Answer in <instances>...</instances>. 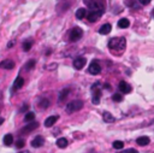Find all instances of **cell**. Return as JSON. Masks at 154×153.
<instances>
[{
  "mask_svg": "<svg viewBox=\"0 0 154 153\" xmlns=\"http://www.w3.org/2000/svg\"><path fill=\"white\" fill-rule=\"evenodd\" d=\"M43 144H45V139H43L42 136H40V135L35 136V137H34V140L31 141V146H33L34 148H38V147H41V146H43Z\"/></svg>",
  "mask_w": 154,
  "mask_h": 153,
  "instance_id": "11",
  "label": "cell"
},
{
  "mask_svg": "<svg viewBox=\"0 0 154 153\" xmlns=\"http://www.w3.org/2000/svg\"><path fill=\"white\" fill-rule=\"evenodd\" d=\"M89 72L92 75H98L101 72V66L98 61H92L91 65H89Z\"/></svg>",
  "mask_w": 154,
  "mask_h": 153,
  "instance_id": "8",
  "label": "cell"
},
{
  "mask_svg": "<svg viewBox=\"0 0 154 153\" xmlns=\"http://www.w3.org/2000/svg\"><path fill=\"white\" fill-rule=\"evenodd\" d=\"M38 106H40L41 109H47V107L49 106V101H48V99H46V98L41 99L40 101H38Z\"/></svg>",
  "mask_w": 154,
  "mask_h": 153,
  "instance_id": "24",
  "label": "cell"
},
{
  "mask_svg": "<svg viewBox=\"0 0 154 153\" xmlns=\"http://www.w3.org/2000/svg\"><path fill=\"white\" fill-rule=\"evenodd\" d=\"M24 145H25V141H24L23 139H18L17 141H16V147L17 148H23Z\"/></svg>",
  "mask_w": 154,
  "mask_h": 153,
  "instance_id": "29",
  "label": "cell"
},
{
  "mask_svg": "<svg viewBox=\"0 0 154 153\" xmlns=\"http://www.w3.org/2000/svg\"><path fill=\"white\" fill-rule=\"evenodd\" d=\"M83 101L82 100H72L70 101V103L68 104L66 106V112L68 113H73V112H77V111H80L82 107H83Z\"/></svg>",
  "mask_w": 154,
  "mask_h": 153,
  "instance_id": "2",
  "label": "cell"
},
{
  "mask_svg": "<svg viewBox=\"0 0 154 153\" xmlns=\"http://www.w3.org/2000/svg\"><path fill=\"white\" fill-rule=\"evenodd\" d=\"M25 110H28V105H24V106L21 109V111H22V112H23V111H25Z\"/></svg>",
  "mask_w": 154,
  "mask_h": 153,
  "instance_id": "33",
  "label": "cell"
},
{
  "mask_svg": "<svg viewBox=\"0 0 154 153\" xmlns=\"http://www.w3.org/2000/svg\"><path fill=\"white\" fill-rule=\"evenodd\" d=\"M136 142H137V145H140V146H147V145L150 142V139H149L148 136H140V137L136 140Z\"/></svg>",
  "mask_w": 154,
  "mask_h": 153,
  "instance_id": "15",
  "label": "cell"
},
{
  "mask_svg": "<svg viewBox=\"0 0 154 153\" xmlns=\"http://www.w3.org/2000/svg\"><path fill=\"white\" fill-rule=\"evenodd\" d=\"M102 118H104V121L106 123H113L116 121V118L112 116L110 112H104V113H102Z\"/></svg>",
  "mask_w": 154,
  "mask_h": 153,
  "instance_id": "18",
  "label": "cell"
},
{
  "mask_svg": "<svg viewBox=\"0 0 154 153\" xmlns=\"http://www.w3.org/2000/svg\"><path fill=\"white\" fill-rule=\"evenodd\" d=\"M118 88H119V91L124 94H128V93H130L131 92V87L130 84H128L125 81H120L119 84H118Z\"/></svg>",
  "mask_w": 154,
  "mask_h": 153,
  "instance_id": "12",
  "label": "cell"
},
{
  "mask_svg": "<svg viewBox=\"0 0 154 153\" xmlns=\"http://www.w3.org/2000/svg\"><path fill=\"white\" fill-rule=\"evenodd\" d=\"M3 142H4L5 146H11L12 144H14V136H12V134H6L4 136Z\"/></svg>",
  "mask_w": 154,
  "mask_h": 153,
  "instance_id": "16",
  "label": "cell"
},
{
  "mask_svg": "<svg viewBox=\"0 0 154 153\" xmlns=\"http://www.w3.org/2000/svg\"><path fill=\"white\" fill-rule=\"evenodd\" d=\"M138 1H140V4H142V5H148L152 0H138Z\"/></svg>",
  "mask_w": 154,
  "mask_h": 153,
  "instance_id": "31",
  "label": "cell"
},
{
  "mask_svg": "<svg viewBox=\"0 0 154 153\" xmlns=\"http://www.w3.org/2000/svg\"><path fill=\"white\" fill-rule=\"evenodd\" d=\"M118 153H138V152L136 149H134V148H129V149H125V151H120Z\"/></svg>",
  "mask_w": 154,
  "mask_h": 153,
  "instance_id": "30",
  "label": "cell"
},
{
  "mask_svg": "<svg viewBox=\"0 0 154 153\" xmlns=\"http://www.w3.org/2000/svg\"><path fill=\"white\" fill-rule=\"evenodd\" d=\"M69 93H70V89H69V88L63 89V91L60 92V94H59V101H60V103H61V101H64V100H65V99L68 98Z\"/></svg>",
  "mask_w": 154,
  "mask_h": 153,
  "instance_id": "21",
  "label": "cell"
},
{
  "mask_svg": "<svg viewBox=\"0 0 154 153\" xmlns=\"http://www.w3.org/2000/svg\"><path fill=\"white\" fill-rule=\"evenodd\" d=\"M37 127H38V123H37V122H30L28 125H25L24 128H22L19 133H21V134H29L30 132H33L34 129H36Z\"/></svg>",
  "mask_w": 154,
  "mask_h": 153,
  "instance_id": "7",
  "label": "cell"
},
{
  "mask_svg": "<svg viewBox=\"0 0 154 153\" xmlns=\"http://www.w3.org/2000/svg\"><path fill=\"white\" fill-rule=\"evenodd\" d=\"M99 83H95L93 87H92V92H93V98H92V101L93 104L98 105L100 103V98H101V91L99 89Z\"/></svg>",
  "mask_w": 154,
  "mask_h": 153,
  "instance_id": "5",
  "label": "cell"
},
{
  "mask_svg": "<svg viewBox=\"0 0 154 153\" xmlns=\"http://www.w3.org/2000/svg\"><path fill=\"white\" fill-rule=\"evenodd\" d=\"M15 44H16V41H15V40H12L11 42H9V45H7V48H11V47H12V46H14Z\"/></svg>",
  "mask_w": 154,
  "mask_h": 153,
  "instance_id": "32",
  "label": "cell"
},
{
  "mask_svg": "<svg viewBox=\"0 0 154 153\" xmlns=\"http://www.w3.org/2000/svg\"><path fill=\"white\" fill-rule=\"evenodd\" d=\"M58 116H49L48 118H46L45 121V127H47V128H51V127H53L56 124V122L58 121Z\"/></svg>",
  "mask_w": 154,
  "mask_h": 153,
  "instance_id": "13",
  "label": "cell"
},
{
  "mask_svg": "<svg viewBox=\"0 0 154 153\" xmlns=\"http://www.w3.org/2000/svg\"><path fill=\"white\" fill-rule=\"evenodd\" d=\"M4 123V118H0V125H1Z\"/></svg>",
  "mask_w": 154,
  "mask_h": 153,
  "instance_id": "35",
  "label": "cell"
},
{
  "mask_svg": "<svg viewBox=\"0 0 154 153\" xmlns=\"http://www.w3.org/2000/svg\"><path fill=\"white\" fill-rule=\"evenodd\" d=\"M111 29H112V25L108 24V23H106V24H104V25H101V28L99 29V33H100L101 35H107V34L111 31Z\"/></svg>",
  "mask_w": 154,
  "mask_h": 153,
  "instance_id": "14",
  "label": "cell"
},
{
  "mask_svg": "<svg viewBox=\"0 0 154 153\" xmlns=\"http://www.w3.org/2000/svg\"><path fill=\"white\" fill-rule=\"evenodd\" d=\"M82 35H83V31H82V29L81 28H78V27H76V28H73L71 31H70V35H69V39H70V41H72V42H76V41H78L81 37H82Z\"/></svg>",
  "mask_w": 154,
  "mask_h": 153,
  "instance_id": "4",
  "label": "cell"
},
{
  "mask_svg": "<svg viewBox=\"0 0 154 153\" xmlns=\"http://www.w3.org/2000/svg\"><path fill=\"white\" fill-rule=\"evenodd\" d=\"M129 25H130V22H129V19H126V18H122V19L118 21V27L122 28V29L128 28Z\"/></svg>",
  "mask_w": 154,
  "mask_h": 153,
  "instance_id": "19",
  "label": "cell"
},
{
  "mask_svg": "<svg viewBox=\"0 0 154 153\" xmlns=\"http://www.w3.org/2000/svg\"><path fill=\"white\" fill-rule=\"evenodd\" d=\"M152 15H153V17H154V10H153V14H152Z\"/></svg>",
  "mask_w": 154,
  "mask_h": 153,
  "instance_id": "36",
  "label": "cell"
},
{
  "mask_svg": "<svg viewBox=\"0 0 154 153\" xmlns=\"http://www.w3.org/2000/svg\"><path fill=\"white\" fill-rule=\"evenodd\" d=\"M86 58H83V57H77V58H75V60H73V66L77 69V70H81L84 65H86Z\"/></svg>",
  "mask_w": 154,
  "mask_h": 153,
  "instance_id": "10",
  "label": "cell"
},
{
  "mask_svg": "<svg viewBox=\"0 0 154 153\" xmlns=\"http://www.w3.org/2000/svg\"><path fill=\"white\" fill-rule=\"evenodd\" d=\"M112 146H113L114 149H122V148L124 147V142L120 141V140H118V141H114V142L112 144Z\"/></svg>",
  "mask_w": 154,
  "mask_h": 153,
  "instance_id": "26",
  "label": "cell"
},
{
  "mask_svg": "<svg viewBox=\"0 0 154 153\" xmlns=\"http://www.w3.org/2000/svg\"><path fill=\"white\" fill-rule=\"evenodd\" d=\"M86 16H87V10L86 9L81 7V9H78L76 11V18L77 19H83Z\"/></svg>",
  "mask_w": 154,
  "mask_h": 153,
  "instance_id": "17",
  "label": "cell"
},
{
  "mask_svg": "<svg viewBox=\"0 0 154 153\" xmlns=\"http://www.w3.org/2000/svg\"><path fill=\"white\" fill-rule=\"evenodd\" d=\"M0 68L1 69H7V70H11L15 68V61L12 59H5L3 61H0Z\"/></svg>",
  "mask_w": 154,
  "mask_h": 153,
  "instance_id": "9",
  "label": "cell"
},
{
  "mask_svg": "<svg viewBox=\"0 0 154 153\" xmlns=\"http://www.w3.org/2000/svg\"><path fill=\"white\" fill-rule=\"evenodd\" d=\"M34 119H35V113L34 112H28L27 114H25V117H24V121L28 122V123L34 122Z\"/></svg>",
  "mask_w": 154,
  "mask_h": 153,
  "instance_id": "23",
  "label": "cell"
},
{
  "mask_svg": "<svg viewBox=\"0 0 154 153\" xmlns=\"http://www.w3.org/2000/svg\"><path fill=\"white\" fill-rule=\"evenodd\" d=\"M57 146H58L59 148H65V147L68 146V140H66L65 137H59V139L57 140Z\"/></svg>",
  "mask_w": 154,
  "mask_h": 153,
  "instance_id": "20",
  "label": "cell"
},
{
  "mask_svg": "<svg viewBox=\"0 0 154 153\" xmlns=\"http://www.w3.org/2000/svg\"><path fill=\"white\" fill-rule=\"evenodd\" d=\"M84 3L91 7V10H101L105 11L104 0H84Z\"/></svg>",
  "mask_w": 154,
  "mask_h": 153,
  "instance_id": "3",
  "label": "cell"
},
{
  "mask_svg": "<svg viewBox=\"0 0 154 153\" xmlns=\"http://www.w3.org/2000/svg\"><path fill=\"white\" fill-rule=\"evenodd\" d=\"M105 11H101V10H91L89 14H87V18L91 21V22H96L102 15H104Z\"/></svg>",
  "mask_w": 154,
  "mask_h": 153,
  "instance_id": "6",
  "label": "cell"
},
{
  "mask_svg": "<svg viewBox=\"0 0 154 153\" xmlns=\"http://www.w3.org/2000/svg\"><path fill=\"white\" fill-rule=\"evenodd\" d=\"M35 66V60H29L28 63H27V64H25V70H27V71H30Z\"/></svg>",
  "mask_w": 154,
  "mask_h": 153,
  "instance_id": "27",
  "label": "cell"
},
{
  "mask_svg": "<svg viewBox=\"0 0 154 153\" xmlns=\"http://www.w3.org/2000/svg\"><path fill=\"white\" fill-rule=\"evenodd\" d=\"M126 46V41L124 37H113L108 41V47L116 52H123Z\"/></svg>",
  "mask_w": 154,
  "mask_h": 153,
  "instance_id": "1",
  "label": "cell"
},
{
  "mask_svg": "<svg viewBox=\"0 0 154 153\" xmlns=\"http://www.w3.org/2000/svg\"><path fill=\"white\" fill-rule=\"evenodd\" d=\"M18 153H30L29 151H21V152H18Z\"/></svg>",
  "mask_w": 154,
  "mask_h": 153,
  "instance_id": "34",
  "label": "cell"
},
{
  "mask_svg": "<svg viewBox=\"0 0 154 153\" xmlns=\"http://www.w3.org/2000/svg\"><path fill=\"white\" fill-rule=\"evenodd\" d=\"M112 99H113V101H116V103H120V101L123 100V95L119 94V93H116V94H113Z\"/></svg>",
  "mask_w": 154,
  "mask_h": 153,
  "instance_id": "28",
  "label": "cell"
},
{
  "mask_svg": "<svg viewBox=\"0 0 154 153\" xmlns=\"http://www.w3.org/2000/svg\"><path fill=\"white\" fill-rule=\"evenodd\" d=\"M31 46H33V42L29 40V41H25V42H23V45H22V48H23V51H24V52H28V51H30Z\"/></svg>",
  "mask_w": 154,
  "mask_h": 153,
  "instance_id": "25",
  "label": "cell"
},
{
  "mask_svg": "<svg viewBox=\"0 0 154 153\" xmlns=\"http://www.w3.org/2000/svg\"><path fill=\"white\" fill-rule=\"evenodd\" d=\"M23 84H24V80H23V77L18 76V77L16 79V81H15V83H14V88H15V89H19V88L23 87Z\"/></svg>",
  "mask_w": 154,
  "mask_h": 153,
  "instance_id": "22",
  "label": "cell"
}]
</instances>
